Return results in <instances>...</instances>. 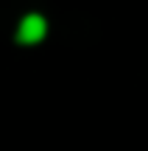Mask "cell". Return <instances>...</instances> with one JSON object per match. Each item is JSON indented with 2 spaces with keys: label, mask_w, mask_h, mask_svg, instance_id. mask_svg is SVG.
Returning <instances> with one entry per match:
<instances>
[{
  "label": "cell",
  "mask_w": 148,
  "mask_h": 151,
  "mask_svg": "<svg viewBox=\"0 0 148 151\" xmlns=\"http://www.w3.org/2000/svg\"><path fill=\"white\" fill-rule=\"evenodd\" d=\"M45 31H48V22H45L39 14H28L25 20L20 22L17 39H20V42H25V45H34V42H39V39L45 37Z\"/></svg>",
  "instance_id": "6da1fadb"
}]
</instances>
